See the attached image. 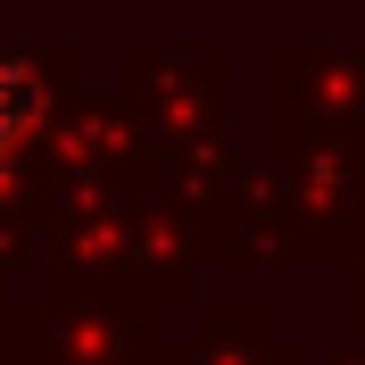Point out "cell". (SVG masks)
Listing matches in <instances>:
<instances>
[{"label": "cell", "instance_id": "6da1fadb", "mask_svg": "<svg viewBox=\"0 0 365 365\" xmlns=\"http://www.w3.org/2000/svg\"><path fill=\"white\" fill-rule=\"evenodd\" d=\"M34 125H42V75L0 50V166L34 141Z\"/></svg>", "mask_w": 365, "mask_h": 365}]
</instances>
